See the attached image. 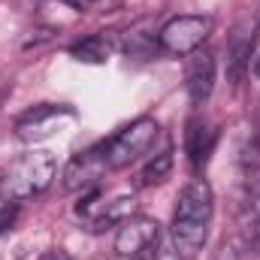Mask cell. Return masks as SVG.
I'll list each match as a JSON object with an SVG mask.
<instances>
[{"instance_id": "6da1fadb", "label": "cell", "mask_w": 260, "mask_h": 260, "mask_svg": "<svg viewBox=\"0 0 260 260\" xmlns=\"http://www.w3.org/2000/svg\"><path fill=\"white\" fill-rule=\"evenodd\" d=\"M212 215H215V194H212L209 182L206 179L188 182L179 194L173 230H170V242L179 248V254L194 257L197 251H203V245L209 239Z\"/></svg>"}, {"instance_id": "7a4b0ae2", "label": "cell", "mask_w": 260, "mask_h": 260, "mask_svg": "<svg viewBox=\"0 0 260 260\" xmlns=\"http://www.w3.org/2000/svg\"><path fill=\"white\" fill-rule=\"evenodd\" d=\"M55 173H58V160L52 151H27L0 173V200L24 203L30 197L43 194L55 182Z\"/></svg>"}, {"instance_id": "3957f363", "label": "cell", "mask_w": 260, "mask_h": 260, "mask_svg": "<svg viewBox=\"0 0 260 260\" xmlns=\"http://www.w3.org/2000/svg\"><path fill=\"white\" fill-rule=\"evenodd\" d=\"M160 136V124L154 118H136L130 121L124 130H118L106 145H103V154H106V167L109 170H124L130 164H136L142 154H148L154 148Z\"/></svg>"}, {"instance_id": "277c9868", "label": "cell", "mask_w": 260, "mask_h": 260, "mask_svg": "<svg viewBox=\"0 0 260 260\" xmlns=\"http://www.w3.org/2000/svg\"><path fill=\"white\" fill-rule=\"evenodd\" d=\"M76 215L88 224V230L118 227L121 221L136 215V197L133 194L106 197L100 188H88V191H82L79 203H76Z\"/></svg>"}, {"instance_id": "5b68a950", "label": "cell", "mask_w": 260, "mask_h": 260, "mask_svg": "<svg viewBox=\"0 0 260 260\" xmlns=\"http://www.w3.org/2000/svg\"><path fill=\"white\" fill-rule=\"evenodd\" d=\"M209 30H212V21L203 15H176L160 27L157 49L173 55V58H188L191 52H197L206 43Z\"/></svg>"}, {"instance_id": "8992f818", "label": "cell", "mask_w": 260, "mask_h": 260, "mask_svg": "<svg viewBox=\"0 0 260 260\" xmlns=\"http://www.w3.org/2000/svg\"><path fill=\"white\" fill-rule=\"evenodd\" d=\"M73 118H76L73 106L43 103V106H34L30 112H24L15 121V136L21 142H40V139H49L52 133H58L64 127V121H73Z\"/></svg>"}, {"instance_id": "52a82bcc", "label": "cell", "mask_w": 260, "mask_h": 260, "mask_svg": "<svg viewBox=\"0 0 260 260\" xmlns=\"http://www.w3.org/2000/svg\"><path fill=\"white\" fill-rule=\"evenodd\" d=\"M160 242V224L154 218H142V215H133L127 221L118 224V233H115V251L121 257H139L145 251H154V245Z\"/></svg>"}, {"instance_id": "ba28073f", "label": "cell", "mask_w": 260, "mask_h": 260, "mask_svg": "<svg viewBox=\"0 0 260 260\" xmlns=\"http://www.w3.org/2000/svg\"><path fill=\"white\" fill-rule=\"evenodd\" d=\"M257 43V21L254 18H242L233 24V30L227 34V79L233 85L242 82L245 70L251 67V52Z\"/></svg>"}, {"instance_id": "9c48e42d", "label": "cell", "mask_w": 260, "mask_h": 260, "mask_svg": "<svg viewBox=\"0 0 260 260\" xmlns=\"http://www.w3.org/2000/svg\"><path fill=\"white\" fill-rule=\"evenodd\" d=\"M106 170H109V167H106L103 145H100V148L79 151L64 170V188L67 191H88V188H97Z\"/></svg>"}, {"instance_id": "30bf717a", "label": "cell", "mask_w": 260, "mask_h": 260, "mask_svg": "<svg viewBox=\"0 0 260 260\" xmlns=\"http://www.w3.org/2000/svg\"><path fill=\"white\" fill-rule=\"evenodd\" d=\"M185 88L191 103L209 100L212 88H215V55L206 49H197L185 58Z\"/></svg>"}, {"instance_id": "8fae6325", "label": "cell", "mask_w": 260, "mask_h": 260, "mask_svg": "<svg viewBox=\"0 0 260 260\" xmlns=\"http://www.w3.org/2000/svg\"><path fill=\"white\" fill-rule=\"evenodd\" d=\"M212 148H215V130L209 127L203 118H191L188 121V133H185V151H188V160H191L194 170L206 167Z\"/></svg>"}, {"instance_id": "7c38bea8", "label": "cell", "mask_w": 260, "mask_h": 260, "mask_svg": "<svg viewBox=\"0 0 260 260\" xmlns=\"http://www.w3.org/2000/svg\"><path fill=\"white\" fill-rule=\"evenodd\" d=\"M70 55L76 61H85V64H103L109 58V43H106V37L94 34V37H85L82 43H76L70 49Z\"/></svg>"}, {"instance_id": "4fadbf2b", "label": "cell", "mask_w": 260, "mask_h": 260, "mask_svg": "<svg viewBox=\"0 0 260 260\" xmlns=\"http://www.w3.org/2000/svg\"><path fill=\"white\" fill-rule=\"evenodd\" d=\"M170 173H173V151H160V154H154V157L145 164V170H142L139 182H142L145 188H151V185L167 182V179H170Z\"/></svg>"}, {"instance_id": "5bb4252c", "label": "cell", "mask_w": 260, "mask_h": 260, "mask_svg": "<svg viewBox=\"0 0 260 260\" xmlns=\"http://www.w3.org/2000/svg\"><path fill=\"white\" fill-rule=\"evenodd\" d=\"M18 218V203H0V233H6Z\"/></svg>"}, {"instance_id": "9a60e30c", "label": "cell", "mask_w": 260, "mask_h": 260, "mask_svg": "<svg viewBox=\"0 0 260 260\" xmlns=\"http://www.w3.org/2000/svg\"><path fill=\"white\" fill-rule=\"evenodd\" d=\"M251 73H254V76H257V79H260V55H257V58H254V64H251Z\"/></svg>"}, {"instance_id": "2e32d148", "label": "cell", "mask_w": 260, "mask_h": 260, "mask_svg": "<svg viewBox=\"0 0 260 260\" xmlns=\"http://www.w3.org/2000/svg\"><path fill=\"white\" fill-rule=\"evenodd\" d=\"M133 260H136V257H133Z\"/></svg>"}]
</instances>
